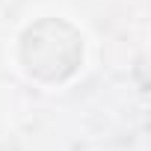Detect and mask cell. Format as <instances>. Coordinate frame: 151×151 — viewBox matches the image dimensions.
I'll list each match as a JSON object with an SVG mask.
<instances>
[{"instance_id":"6da1fadb","label":"cell","mask_w":151,"mask_h":151,"mask_svg":"<svg viewBox=\"0 0 151 151\" xmlns=\"http://www.w3.org/2000/svg\"><path fill=\"white\" fill-rule=\"evenodd\" d=\"M83 59V39L62 18H42L21 36V62L42 83H62Z\"/></svg>"}]
</instances>
